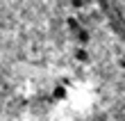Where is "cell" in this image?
Masks as SVG:
<instances>
[{
	"label": "cell",
	"instance_id": "cell-2",
	"mask_svg": "<svg viewBox=\"0 0 125 121\" xmlns=\"http://www.w3.org/2000/svg\"><path fill=\"white\" fill-rule=\"evenodd\" d=\"M75 57H77V62H86V59H89L86 50H77V53H75Z\"/></svg>",
	"mask_w": 125,
	"mask_h": 121
},
{
	"label": "cell",
	"instance_id": "cell-1",
	"mask_svg": "<svg viewBox=\"0 0 125 121\" xmlns=\"http://www.w3.org/2000/svg\"><path fill=\"white\" fill-rule=\"evenodd\" d=\"M66 96H68V92H66V82H62V85H57L52 89V98H57V101H64Z\"/></svg>",
	"mask_w": 125,
	"mask_h": 121
}]
</instances>
